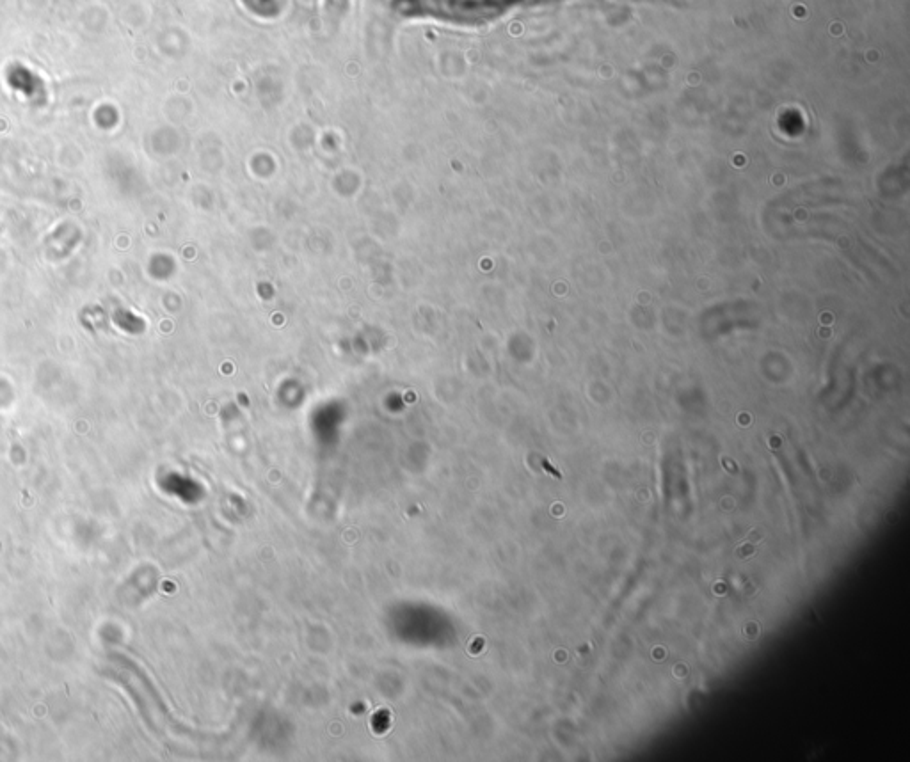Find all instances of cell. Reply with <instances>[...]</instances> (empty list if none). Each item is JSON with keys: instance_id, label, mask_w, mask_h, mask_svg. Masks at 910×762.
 Returning a JSON list of instances; mask_svg holds the SVG:
<instances>
[{"instance_id": "1", "label": "cell", "mask_w": 910, "mask_h": 762, "mask_svg": "<svg viewBox=\"0 0 910 762\" xmlns=\"http://www.w3.org/2000/svg\"><path fill=\"white\" fill-rule=\"evenodd\" d=\"M8 84L11 88L24 93L27 98H31L34 102L41 100V96H45V84L43 80L32 73L29 68H25L22 64H13L8 70Z\"/></svg>"}, {"instance_id": "2", "label": "cell", "mask_w": 910, "mask_h": 762, "mask_svg": "<svg viewBox=\"0 0 910 762\" xmlns=\"http://www.w3.org/2000/svg\"><path fill=\"white\" fill-rule=\"evenodd\" d=\"M249 8L253 9L258 15H271L274 13V4L272 0H246Z\"/></svg>"}, {"instance_id": "3", "label": "cell", "mask_w": 910, "mask_h": 762, "mask_svg": "<svg viewBox=\"0 0 910 762\" xmlns=\"http://www.w3.org/2000/svg\"><path fill=\"white\" fill-rule=\"evenodd\" d=\"M543 464H544V468L548 469V471H550L551 475H555V477L560 478V473H559V471H557V469L551 468L550 464H548V462H546V461H544Z\"/></svg>"}]
</instances>
